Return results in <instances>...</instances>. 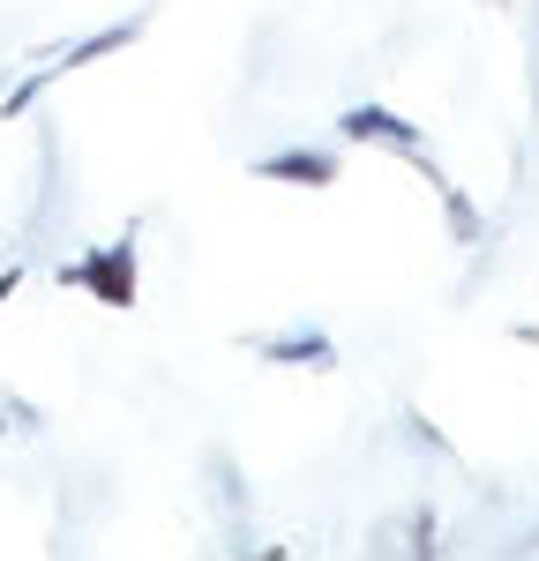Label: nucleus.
<instances>
[{"label":"nucleus","instance_id":"nucleus-1","mask_svg":"<svg viewBox=\"0 0 539 561\" xmlns=\"http://www.w3.org/2000/svg\"><path fill=\"white\" fill-rule=\"evenodd\" d=\"M142 23H150V8L142 15H121V23H105V31H90V38H60L38 53V76H23L15 90H0V121H23L31 105H38L45 90H53V76H68V68H90V60H105V53H121V45L142 38Z\"/></svg>","mask_w":539,"mask_h":561},{"label":"nucleus","instance_id":"nucleus-2","mask_svg":"<svg viewBox=\"0 0 539 561\" xmlns=\"http://www.w3.org/2000/svg\"><path fill=\"white\" fill-rule=\"evenodd\" d=\"M60 285H76V293H90L98 307H135V293H142V277H135V225L121 232V240H105V248H90V255H76V262H60L53 270Z\"/></svg>","mask_w":539,"mask_h":561},{"label":"nucleus","instance_id":"nucleus-3","mask_svg":"<svg viewBox=\"0 0 539 561\" xmlns=\"http://www.w3.org/2000/svg\"><path fill=\"white\" fill-rule=\"evenodd\" d=\"M337 142H367V150H390V158H412V150H427V135L412 128L404 113H390V105H345L337 113Z\"/></svg>","mask_w":539,"mask_h":561},{"label":"nucleus","instance_id":"nucleus-4","mask_svg":"<svg viewBox=\"0 0 539 561\" xmlns=\"http://www.w3.org/2000/svg\"><path fill=\"white\" fill-rule=\"evenodd\" d=\"M337 173H345V150H322V142H293V150L255 158V180H270V187H337Z\"/></svg>","mask_w":539,"mask_h":561},{"label":"nucleus","instance_id":"nucleus-5","mask_svg":"<svg viewBox=\"0 0 539 561\" xmlns=\"http://www.w3.org/2000/svg\"><path fill=\"white\" fill-rule=\"evenodd\" d=\"M255 359L270 367H337L330 330H293V337H255Z\"/></svg>","mask_w":539,"mask_h":561},{"label":"nucleus","instance_id":"nucleus-6","mask_svg":"<svg viewBox=\"0 0 539 561\" xmlns=\"http://www.w3.org/2000/svg\"><path fill=\"white\" fill-rule=\"evenodd\" d=\"M435 195H443V225H449V240H457V248H480V240H488V225H480V203H472V195H465V187H457V180H435Z\"/></svg>","mask_w":539,"mask_h":561},{"label":"nucleus","instance_id":"nucleus-7","mask_svg":"<svg viewBox=\"0 0 539 561\" xmlns=\"http://www.w3.org/2000/svg\"><path fill=\"white\" fill-rule=\"evenodd\" d=\"M203 479H210V494H218V517H240V510H248V486H240L232 449H210V457H203Z\"/></svg>","mask_w":539,"mask_h":561},{"label":"nucleus","instance_id":"nucleus-8","mask_svg":"<svg viewBox=\"0 0 539 561\" xmlns=\"http://www.w3.org/2000/svg\"><path fill=\"white\" fill-rule=\"evenodd\" d=\"M404 434H412V442H420V449H427V457H457V449H449V434L435 427V420H427V412H404Z\"/></svg>","mask_w":539,"mask_h":561},{"label":"nucleus","instance_id":"nucleus-9","mask_svg":"<svg viewBox=\"0 0 539 561\" xmlns=\"http://www.w3.org/2000/svg\"><path fill=\"white\" fill-rule=\"evenodd\" d=\"M412 554H435V510L412 517Z\"/></svg>","mask_w":539,"mask_h":561},{"label":"nucleus","instance_id":"nucleus-10","mask_svg":"<svg viewBox=\"0 0 539 561\" xmlns=\"http://www.w3.org/2000/svg\"><path fill=\"white\" fill-rule=\"evenodd\" d=\"M532 83H539V15H532Z\"/></svg>","mask_w":539,"mask_h":561}]
</instances>
